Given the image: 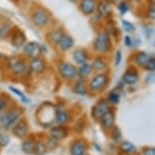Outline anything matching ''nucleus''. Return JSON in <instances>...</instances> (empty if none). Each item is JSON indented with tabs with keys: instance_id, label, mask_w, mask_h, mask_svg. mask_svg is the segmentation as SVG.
<instances>
[{
	"instance_id": "1",
	"label": "nucleus",
	"mask_w": 155,
	"mask_h": 155,
	"mask_svg": "<svg viewBox=\"0 0 155 155\" xmlns=\"http://www.w3.org/2000/svg\"><path fill=\"white\" fill-rule=\"evenodd\" d=\"M22 114L23 110L20 107H13L0 114V131L10 130L11 127L21 119Z\"/></svg>"
},
{
	"instance_id": "2",
	"label": "nucleus",
	"mask_w": 155,
	"mask_h": 155,
	"mask_svg": "<svg viewBox=\"0 0 155 155\" xmlns=\"http://www.w3.org/2000/svg\"><path fill=\"white\" fill-rule=\"evenodd\" d=\"M112 49V40L109 31L102 30L98 31L94 42H93V50L99 55H106Z\"/></svg>"
},
{
	"instance_id": "3",
	"label": "nucleus",
	"mask_w": 155,
	"mask_h": 155,
	"mask_svg": "<svg viewBox=\"0 0 155 155\" xmlns=\"http://www.w3.org/2000/svg\"><path fill=\"white\" fill-rule=\"evenodd\" d=\"M110 82V77L106 72L96 73L91 79L89 80L88 84V90L90 92L97 94L104 91L107 88V84Z\"/></svg>"
},
{
	"instance_id": "4",
	"label": "nucleus",
	"mask_w": 155,
	"mask_h": 155,
	"mask_svg": "<svg viewBox=\"0 0 155 155\" xmlns=\"http://www.w3.org/2000/svg\"><path fill=\"white\" fill-rule=\"evenodd\" d=\"M58 72L61 78L67 81H74L78 78L77 67L70 62H61L58 65Z\"/></svg>"
},
{
	"instance_id": "5",
	"label": "nucleus",
	"mask_w": 155,
	"mask_h": 155,
	"mask_svg": "<svg viewBox=\"0 0 155 155\" xmlns=\"http://www.w3.org/2000/svg\"><path fill=\"white\" fill-rule=\"evenodd\" d=\"M112 109L110 104L107 102L106 98L98 99L96 104L91 107V116L95 121H99L102 117Z\"/></svg>"
},
{
	"instance_id": "6",
	"label": "nucleus",
	"mask_w": 155,
	"mask_h": 155,
	"mask_svg": "<svg viewBox=\"0 0 155 155\" xmlns=\"http://www.w3.org/2000/svg\"><path fill=\"white\" fill-rule=\"evenodd\" d=\"M31 21L38 28H45L50 21L49 13L42 7L36 8L31 15Z\"/></svg>"
},
{
	"instance_id": "7",
	"label": "nucleus",
	"mask_w": 155,
	"mask_h": 155,
	"mask_svg": "<svg viewBox=\"0 0 155 155\" xmlns=\"http://www.w3.org/2000/svg\"><path fill=\"white\" fill-rule=\"evenodd\" d=\"M11 133L12 135L17 139L23 140L28 136L30 133V128H28V122L25 119H20L19 121H17L12 127H11Z\"/></svg>"
},
{
	"instance_id": "8",
	"label": "nucleus",
	"mask_w": 155,
	"mask_h": 155,
	"mask_svg": "<svg viewBox=\"0 0 155 155\" xmlns=\"http://www.w3.org/2000/svg\"><path fill=\"white\" fill-rule=\"evenodd\" d=\"M8 66H9V69L12 74L20 76V77L27 75L28 72V65L25 64V61L20 59H15V58L10 59L9 62H8Z\"/></svg>"
},
{
	"instance_id": "9",
	"label": "nucleus",
	"mask_w": 155,
	"mask_h": 155,
	"mask_svg": "<svg viewBox=\"0 0 155 155\" xmlns=\"http://www.w3.org/2000/svg\"><path fill=\"white\" fill-rule=\"evenodd\" d=\"M88 145L85 140L83 139H76L74 140L69 147V154L70 155H88Z\"/></svg>"
},
{
	"instance_id": "10",
	"label": "nucleus",
	"mask_w": 155,
	"mask_h": 155,
	"mask_svg": "<svg viewBox=\"0 0 155 155\" xmlns=\"http://www.w3.org/2000/svg\"><path fill=\"white\" fill-rule=\"evenodd\" d=\"M28 72L33 74H42L46 71L47 69V63L45 60H43L41 57H35L31 58V61L28 62Z\"/></svg>"
},
{
	"instance_id": "11",
	"label": "nucleus",
	"mask_w": 155,
	"mask_h": 155,
	"mask_svg": "<svg viewBox=\"0 0 155 155\" xmlns=\"http://www.w3.org/2000/svg\"><path fill=\"white\" fill-rule=\"evenodd\" d=\"M101 123V127L104 132H110L116 126V114L115 110L110 109L106 115L98 121Z\"/></svg>"
},
{
	"instance_id": "12",
	"label": "nucleus",
	"mask_w": 155,
	"mask_h": 155,
	"mask_svg": "<svg viewBox=\"0 0 155 155\" xmlns=\"http://www.w3.org/2000/svg\"><path fill=\"white\" fill-rule=\"evenodd\" d=\"M69 135V130L66 126H54L51 127L49 130V137L56 141L60 142L67 138Z\"/></svg>"
},
{
	"instance_id": "13",
	"label": "nucleus",
	"mask_w": 155,
	"mask_h": 155,
	"mask_svg": "<svg viewBox=\"0 0 155 155\" xmlns=\"http://www.w3.org/2000/svg\"><path fill=\"white\" fill-rule=\"evenodd\" d=\"M43 48L38 42H28L23 45V53L25 56L28 58H35V57H40V55L42 54Z\"/></svg>"
},
{
	"instance_id": "14",
	"label": "nucleus",
	"mask_w": 155,
	"mask_h": 155,
	"mask_svg": "<svg viewBox=\"0 0 155 155\" xmlns=\"http://www.w3.org/2000/svg\"><path fill=\"white\" fill-rule=\"evenodd\" d=\"M139 80V73L135 68H128L122 76V82L126 85H135Z\"/></svg>"
},
{
	"instance_id": "15",
	"label": "nucleus",
	"mask_w": 155,
	"mask_h": 155,
	"mask_svg": "<svg viewBox=\"0 0 155 155\" xmlns=\"http://www.w3.org/2000/svg\"><path fill=\"white\" fill-rule=\"evenodd\" d=\"M72 91L73 93L80 96H85L88 93V84H87L86 79H81L77 78L76 80L73 81L72 85Z\"/></svg>"
},
{
	"instance_id": "16",
	"label": "nucleus",
	"mask_w": 155,
	"mask_h": 155,
	"mask_svg": "<svg viewBox=\"0 0 155 155\" xmlns=\"http://www.w3.org/2000/svg\"><path fill=\"white\" fill-rule=\"evenodd\" d=\"M72 120V116L68 110H56L54 117V123L58 126H66Z\"/></svg>"
},
{
	"instance_id": "17",
	"label": "nucleus",
	"mask_w": 155,
	"mask_h": 155,
	"mask_svg": "<svg viewBox=\"0 0 155 155\" xmlns=\"http://www.w3.org/2000/svg\"><path fill=\"white\" fill-rule=\"evenodd\" d=\"M56 45L58 46V48H59L61 51L67 52L73 48V46H74V40H73V38L71 36L64 33L62 36H61L60 39L58 40Z\"/></svg>"
},
{
	"instance_id": "18",
	"label": "nucleus",
	"mask_w": 155,
	"mask_h": 155,
	"mask_svg": "<svg viewBox=\"0 0 155 155\" xmlns=\"http://www.w3.org/2000/svg\"><path fill=\"white\" fill-rule=\"evenodd\" d=\"M119 152L123 155H136L138 153V149L136 145L130 141H122L119 143L118 146Z\"/></svg>"
},
{
	"instance_id": "19",
	"label": "nucleus",
	"mask_w": 155,
	"mask_h": 155,
	"mask_svg": "<svg viewBox=\"0 0 155 155\" xmlns=\"http://www.w3.org/2000/svg\"><path fill=\"white\" fill-rule=\"evenodd\" d=\"M96 4H97L96 0H81L79 4V10L84 15H91L95 12Z\"/></svg>"
},
{
	"instance_id": "20",
	"label": "nucleus",
	"mask_w": 155,
	"mask_h": 155,
	"mask_svg": "<svg viewBox=\"0 0 155 155\" xmlns=\"http://www.w3.org/2000/svg\"><path fill=\"white\" fill-rule=\"evenodd\" d=\"M96 11H97L98 15L102 17V18H110L113 15V9L110 3L107 1L102 0L101 2H97L96 4Z\"/></svg>"
},
{
	"instance_id": "21",
	"label": "nucleus",
	"mask_w": 155,
	"mask_h": 155,
	"mask_svg": "<svg viewBox=\"0 0 155 155\" xmlns=\"http://www.w3.org/2000/svg\"><path fill=\"white\" fill-rule=\"evenodd\" d=\"M91 67H92V71H94L96 73H101V72H104L107 69L109 63L107 62V60L101 55H99V56H96L92 60Z\"/></svg>"
},
{
	"instance_id": "22",
	"label": "nucleus",
	"mask_w": 155,
	"mask_h": 155,
	"mask_svg": "<svg viewBox=\"0 0 155 155\" xmlns=\"http://www.w3.org/2000/svg\"><path fill=\"white\" fill-rule=\"evenodd\" d=\"M35 143H36V139L34 137L28 136L25 139H23L21 145H20V149L25 155H33Z\"/></svg>"
},
{
	"instance_id": "23",
	"label": "nucleus",
	"mask_w": 155,
	"mask_h": 155,
	"mask_svg": "<svg viewBox=\"0 0 155 155\" xmlns=\"http://www.w3.org/2000/svg\"><path fill=\"white\" fill-rule=\"evenodd\" d=\"M25 43H27L25 35L21 31H16L12 34V36H11V44H12L13 47L20 48V47H23Z\"/></svg>"
},
{
	"instance_id": "24",
	"label": "nucleus",
	"mask_w": 155,
	"mask_h": 155,
	"mask_svg": "<svg viewBox=\"0 0 155 155\" xmlns=\"http://www.w3.org/2000/svg\"><path fill=\"white\" fill-rule=\"evenodd\" d=\"M73 60L75 61L76 64L81 65L83 63H86L88 61V53H87L86 50L84 49H77L73 52Z\"/></svg>"
},
{
	"instance_id": "25",
	"label": "nucleus",
	"mask_w": 155,
	"mask_h": 155,
	"mask_svg": "<svg viewBox=\"0 0 155 155\" xmlns=\"http://www.w3.org/2000/svg\"><path fill=\"white\" fill-rule=\"evenodd\" d=\"M152 57V55L146 53L144 51L137 52L134 56V63L139 67H144L145 64L148 62V60Z\"/></svg>"
},
{
	"instance_id": "26",
	"label": "nucleus",
	"mask_w": 155,
	"mask_h": 155,
	"mask_svg": "<svg viewBox=\"0 0 155 155\" xmlns=\"http://www.w3.org/2000/svg\"><path fill=\"white\" fill-rule=\"evenodd\" d=\"M92 67L91 64L89 63H83L79 65V67L77 68V73H78V78L81 79H87L92 73Z\"/></svg>"
},
{
	"instance_id": "27",
	"label": "nucleus",
	"mask_w": 155,
	"mask_h": 155,
	"mask_svg": "<svg viewBox=\"0 0 155 155\" xmlns=\"http://www.w3.org/2000/svg\"><path fill=\"white\" fill-rule=\"evenodd\" d=\"M49 152L46 143L42 140H38L35 143L33 155H46Z\"/></svg>"
},
{
	"instance_id": "28",
	"label": "nucleus",
	"mask_w": 155,
	"mask_h": 155,
	"mask_svg": "<svg viewBox=\"0 0 155 155\" xmlns=\"http://www.w3.org/2000/svg\"><path fill=\"white\" fill-rule=\"evenodd\" d=\"M106 99L110 106H117V104L120 102V101H121V92H120V90L117 88L114 89L107 94Z\"/></svg>"
},
{
	"instance_id": "29",
	"label": "nucleus",
	"mask_w": 155,
	"mask_h": 155,
	"mask_svg": "<svg viewBox=\"0 0 155 155\" xmlns=\"http://www.w3.org/2000/svg\"><path fill=\"white\" fill-rule=\"evenodd\" d=\"M8 89H9L10 91L13 93V94L18 96L19 99L22 102H25V104H30V102H31V99L28 98V96L25 95V93L21 91V90H19L18 88H16V87H14V86H9V87H8Z\"/></svg>"
},
{
	"instance_id": "30",
	"label": "nucleus",
	"mask_w": 155,
	"mask_h": 155,
	"mask_svg": "<svg viewBox=\"0 0 155 155\" xmlns=\"http://www.w3.org/2000/svg\"><path fill=\"white\" fill-rule=\"evenodd\" d=\"M110 139L113 140L114 143H118L119 144V143L123 140L122 132H121V130L117 127V126H115V127L110 131Z\"/></svg>"
},
{
	"instance_id": "31",
	"label": "nucleus",
	"mask_w": 155,
	"mask_h": 155,
	"mask_svg": "<svg viewBox=\"0 0 155 155\" xmlns=\"http://www.w3.org/2000/svg\"><path fill=\"white\" fill-rule=\"evenodd\" d=\"M10 101L6 95H0V114L5 112L9 107Z\"/></svg>"
},
{
	"instance_id": "32",
	"label": "nucleus",
	"mask_w": 155,
	"mask_h": 155,
	"mask_svg": "<svg viewBox=\"0 0 155 155\" xmlns=\"http://www.w3.org/2000/svg\"><path fill=\"white\" fill-rule=\"evenodd\" d=\"M10 31H11V25L9 23H7V22L2 23V25H0V38H1V39H5V38L9 35Z\"/></svg>"
},
{
	"instance_id": "33",
	"label": "nucleus",
	"mask_w": 155,
	"mask_h": 155,
	"mask_svg": "<svg viewBox=\"0 0 155 155\" xmlns=\"http://www.w3.org/2000/svg\"><path fill=\"white\" fill-rule=\"evenodd\" d=\"M10 137L8 134L4 132H0V148H5L9 145Z\"/></svg>"
},
{
	"instance_id": "34",
	"label": "nucleus",
	"mask_w": 155,
	"mask_h": 155,
	"mask_svg": "<svg viewBox=\"0 0 155 155\" xmlns=\"http://www.w3.org/2000/svg\"><path fill=\"white\" fill-rule=\"evenodd\" d=\"M63 34H64V31L62 30H60V28H58L56 31H53L51 34H50V42L56 44Z\"/></svg>"
},
{
	"instance_id": "35",
	"label": "nucleus",
	"mask_w": 155,
	"mask_h": 155,
	"mask_svg": "<svg viewBox=\"0 0 155 155\" xmlns=\"http://www.w3.org/2000/svg\"><path fill=\"white\" fill-rule=\"evenodd\" d=\"M45 143H46L47 147H48L49 151H54L59 147V142L56 141V140H54V139H52V138H50V137L47 139V141Z\"/></svg>"
},
{
	"instance_id": "36",
	"label": "nucleus",
	"mask_w": 155,
	"mask_h": 155,
	"mask_svg": "<svg viewBox=\"0 0 155 155\" xmlns=\"http://www.w3.org/2000/svg\"><path fill=\"white\" fill-rule=\"evenodd\" d=\"M118 9L120 11V13H121L122 15H124V14H126L129 11L130 6H129V3L127 1H121L118 4Z\"/></svg>"
},
{
	"instance_id": "37",
	"label": "nucleus",
	"mask_w": 155,
	"mask_h": 155,
	"mask_svg": "<svg viewBox=\"0 0 155 155\" xmlns=\"http://www.w3.org/2000/svg\"><path fill=\"white\" fill-rule=\"evenodd\" d=\"M122 25L127 33H133V31H135L136 30L135 25H134L132 22L128 21V20H122Z\"/></svg>"
},
{
	"instance_id": "38",
	"label": "nucleus",
	"mask_w": 155,
	"mask_h": 155,
	"mask_svg": "<svg viewBox=\"0 0 155 155\" xmlns=\"http://www.w3.org/2000/svg\"><path fill=\"white\" fill-rule=\"evenodd\" d=\"M149 72H154L155 71V58L152 56L150 59L148 60V62L145 64V66L143 67Z\"/></svg>"
},
{
	"instance_id": "39",
	"label": "nucleus",
	"mask_w": 155,
	"mask_h": 155,
	"mask_svg": "<svg viewBox=\"0 0 155 155\" xmlns=\"http://www.w3.org/2000/svg\"><path fill=\"white\" fill-rule=\"evenodd\" d=\"M142 155H155V148L152 146H144L141 149Z\"/></svg>"
},
{
	"instance_id": "40",
	"label": "nucleus",
	"mask_w": 155,
	"mask_h": 155,
	"mask_svg": "<svg viewBox=\"0 0 155 155\" xmlns=\"http://www.w3.org/2000/svg\"><path fill=\"white\" fill-rule=\"evenodd\" d=\"M147 17L150 20H154L155 19V7H154L153 3H151L150 6L148 7V9H147Z\"/></svg>"
},
{
	"instance_id": "41",
	"label": "nucleus",
	"mask_w": 155,
	"mask_h": 155,
	"mask_svg": "<svg viewBox=\"0 0 155 155\" xmlns=\"http://www.w3.org/2000/svg\"><path fill=\"white\" fill-rule=\"evenodd\" d=\"M122 59H123V55H122V52L121 51H118L116 53V58H115V65L116 66H119L120 64L122 62Z\"/></svg>"
},
{
	"instance_id": "42",
	"label": "nucleus",
	"mask_w": 155,
	"mask_h": 155,
	"mask_svg": "<svg viewBox=\"0 0 155 155\" xmlns=\"http://www.w3.org/2000/svg\"><path fill=\"white\" fill-rule=\"evenodd\" d=\"M124 44L127 47H131L133 45V39H132V37H130V36H125L124 38Z\"/></svg>"
},
{
	"instance_id": "43",
	"label": "nucleus",
	"mask_w": 155,
	"mask_h": 155,
	"mask_svg": "<svg viewBox=\"0 0 155 155\" xmlns=\"http://www.w3.org/2000/svg\"><path fill=\"white\" fill-rule=\"evenodd\" d=\"M92 146H93V148H94V150H96L97 152H102V147L98 144L97 142H93Z\"/></svg>"
},
{
	"instance_id": "44",
	"label": "nucleus",
	"mask_w": 155,
	"mask_h": 155,
	"mask_svg": "<svg viewBox=\"0 0 155 155\" xmlns=\"http://www.w3.org/2000/svg\"><path fill=\"white\" fill-rule=\"evenodd\" d=\"M104 1H107V3H110V4H116L119 2V0H104Z\"/></svg>"
},
{
	"instance_id": "45",
	"label": "nucleus",
	"mask_w": 155,
	"mask_h": 155,
	"mask_svg": "<svg viewBox=\"0 0 155 155\" xmlns=\"http://www.w3.org/2000/svg\"><path fill=\"white\" fill-rule=\"evenodd\" d=\"M68 1H69V2H71V3H73V4H76L78 1H79V0H68Z\"/></svg>"
},
{
	"instance_id": "46",
	"label": "nucleus",
	"mask_w": 155,
	"mask_h": 155,
	"mask_svg": "<svg viewBox=\"0 0 155 155\" xmlns=\"http://www.w3.org/2000/svg\"><path fill=\"white\" fill-rule=\"evenodd\" d=\"M129 1H131V2H137V1H139V0H129Z\"/></svg>"
}]
</instances>
